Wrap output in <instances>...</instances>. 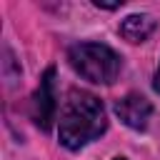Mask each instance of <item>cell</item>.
<instances>
[{"mask_svg": "<svg viewBox=\"0 0 160 160\" xmlns=\"http://www.w3.org/2000/svg\"><path fill=\"white\" fill-rule=\"evenodd\" d=\"M108 128V115L102 102L85 90L72 88L60 108L58 135L68 150H80L95 138H100Z\"/></svg>", "mask_w": 160, "mask_h": 160, "instance_id": "6da1fadb", "label": "cell"}, {"mask_svg": "<svg viewBox=\"0 0 160 160\" xmlns=\"http://www.w3.org/2000/svg\"><path fill=\"white\" fill-rule=\"evenodd\" d=\"M68 60L80 78L98 85L115 82L122 68V58L110 45H102V42H78L68 50Z\"/></svg>", "mask_w": 160, "mask_h": 160, "instance_id": "7a4b0ae2", "label": "cell"}, {"mask_svg": "<svg viewBox=\"0 0 160 160\" xmlns=\"http://www.w3.org/2000/svg\"><path fill=\"white\" fill-rule=\"evenodd\" d=\"M32 120L40 130H50L58 120V92H55V68H48L32 95Z\"/></svg>", "mask_w": 160, "mask_h": 160, "instance_id": "3957f363", "label": "cell"}, {"mask_svg": "<svg viewBox=\"0 0 160 160\" xmlns=\"http://www.w3.org/2000/svg\"><path fill=\"white\" fill-rule=\"evenodd\" d=\"M115 112H118V118H120L128 128H132V130H145V128H148V120H150V115H152V105H150L148 98H142V95H138V92H130V95H125V98H120V100L115 102Z\"/></svg>", "mask_w": 160, "mask_h": 160, "instance_id": "277c9868", "label": "cell"}, {"mask_svg": "<svg viewBox=\"0 0 160 160\" xmlns=\"http://www.w3.org/2000/svg\"><path fill=\"white\" fill-rule=\"evenodd\" d=\"M155 30V20L150 15H128L120 22V35L128 42H145Z\"/></svg>", "mask_w": 160, "mask_h": 160, "instance_id": "5b68a950", "label": "cell"}, {"mask_svg": "<svg viewBox=\"0 0 160 160\" xmlns=\"http://www.w3.org/2000/svg\"><path fill=\"white\" fill-rule=\"evenodd\" d=\"M95 8H105V10H118V8H122V2H102V0H95Z\"/></svg>", "mask_w": 160, "mask_h": 160, "instance_id": "8992f818", "label": "cell"}, {"mask_svg": "<svg viewBox=\"0 0 160 160\" xmlns=\"http://www.w3.org/2000/svg\"><path fill=\"white\" fill-rule=\"evenodd\" d=\"M152 88L160 92V65H158V72H155V82H152Z\"/></svg>", "mask_w": 160, "mask_h": 160, "instance_id": "52a82bcc", "label": "cell"}, {"mask_svg": "<svg viewBox=\"0 0 160 160\" xmlns=\"http://www.w3.org/2000/svg\"><path fill=\"white\" fill-rule=\"evenodd\" d=\"M112 160H125V158H112Z\"/></svg>", "mask_w": 160, "mask_h": 160, "instance_id": "ba28073f", "label": "cell"}]
</instances>
